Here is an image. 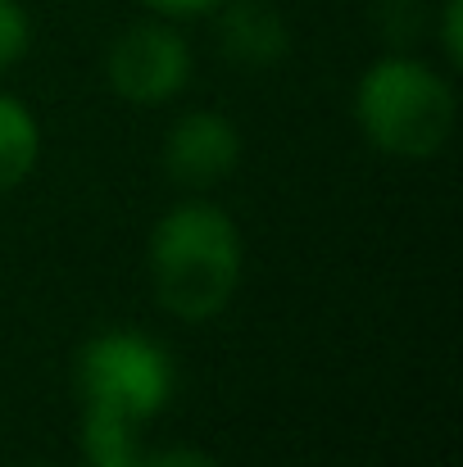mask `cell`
Listing matches in <instances>:
<instances>
[{"label":"cell","mask_w":463,"mask_h":467,"mask_svg":"<svg viewBox=\"0 0 463 467\" xmlns=\"http://www.w3.org/2000/svg\"><path fill=\"white\" fill-rule=\"evenodd\" d=\"M151 277L159 305L182 322H205L237 291L241 232L218 204H177L154 223Z\"/></svg>","instance_id":"1"},{"label":"cell","mask_w":463,"mask_h":467,"mask_svg":"<svg viewBox=\"0 0 463 467\" xmlns=\"http://www.w3.org/2000/svg\"><path fill=\"white\" fill-rule=\"evenodd\" d=\"M354 114L363 137L400 159L437 155L455 128V91L441 73L418 59H382L363 73L354 91Z\"/></svg>","instance_id":"2"},{"label":"cell","mask_w":463,"mask_h":467,"mask_svg":"<svg viewBox=\"0 0 463 467\" xmlns=\"http://www.w3.org/2000/svg\"><path fill=\"white\" fill-rule=\"evenodd\" d=\"M78 386L87 413L146 422L173 395V363L142 331H105L82 345Z\"/></svg>","instance_id":"3"},{"label":"cell","mask_w":463,"mask_h":467,"mask_svg":"<svg viewBox=\"0 0 463 467\" xmlns=\"http://www.w3.org/2000/svg\"><path fill=\"white\" fill-rule=\"evenodd\" d=\"M191 78V50L168 23H132L110 46V82L128 105H163Z\"/></svg>","instance_id":"4"},{"label":"cell","mask_w":463,"mask_h":467,"mask_svg":"<svg viewBox=\"0 0 463 467\" xmlns=\"http://www.w3.org/2000/svg\"><path fill=\"white\" fill-rule=\"evenodd\" d=\"M237 159H241L237 123L214 109H195L177 119L163 141V168L182 186H214L237 168Z\"/></svg>","instance_id":"5"},{"label":"cell","mask_w":463,"mask_h":467,"mask_svg":"<svg viewBox=\"0 0 463 467\" xmlns=\"http://www.w3.org/2000/svg\"><path fill=\"white\" fill-rule=\"evenodd\" d=\"M218 46L237 68H273L287 59L291 32L268 0H232L218 18Z\"/></svg>","instance_id":"6"},{"label":"cell","mask_w":463,"mask_h":467,"mask_svg":"<svg viewBox=\"0 0 463 467\" xmlns=\"http://www.w3.org/2000/svg\"><path fill=\"white\" fill-rule=\"evenodd\" d=\"M37 141L41 137H37V119L27 114V105L0 96V195L32 172Z\"/></svg>","instance_id":"7"},{"label":"cell","mask_w":463,"mask_h":467,"mask_svg":"<svg viewBox=\"0 0 463 467\" xmlns=\"http://www.w3.org/2000/svg\"><path fill=\"white\" fill-rule=\"evenodd\" d=\"M27 41H32V27H27L23 5L18 0H0V73L23 59Z\"/></svg>","instance_id":"8"},{"label":"cell","mask_w":463,"mask_h":467,"mask_svg":"<svg viewBox=\"0 0 463 467\" xmlns=\"http://www.w3.org/2000/svg\"><path fill=\"white\" fill-rule=\"evenodd\" d=\"M146 467H218V463L209 454H200V450L177 445V450H163V454H146Z\"/></svg>","instance_id":"9"},{"label":"cell","mask_w":463,"mask_h":467,"mask_svg":"<svg viewBox=\"0 0 463 467\" xmlns=\"http://www.w3.org/2000/svg\"><path fill=\"white\" fill-rule=\"evenodd\" d=\"M441 27H446V55H450V64H463V41H459V0H446V18H441Z\"/></svg>","instance_id":"10"},{"label":"cell","mask_w":463,"mask_h":467,"mask_svg":"<svg viewBox=\"0 0 463 467\" xmlns=\"http://www.w3.org/2000/svg\"><path fill=\"white\" fill-rule=\"evenodd\" d=\"M151 9L159 14H205V9H214L218 0H146Z\"/></svg>","instance_id":"11"},{"label":"cell","mask_w":463,"mask_h":467,"mask_svg":"<svg viewBox=\"0 0 463 467\" xmlns=\"http://www.w3.org/2000/svg\"><path fill=\"white\" fill-rule=\"evenodd\" d=\"M114 467H146V454H132L128 463H114Z\"/></svg>","instance_id":"12"}]
</instances>
